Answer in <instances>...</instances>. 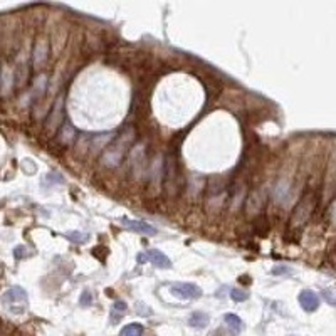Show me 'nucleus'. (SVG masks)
<instances>
[{"label": "nucleus", "instance_id": "obj_20", "mask_svg": "<svg viewBox=\"0 0 336 336\" xmlns=\"http://www.w3.org/2000/svg\"><path fill=\"white\" fill-rule=\"evenodd\" d=\"M120 336H143V326L138 325V323H131V325L121 329Z\"/></svg>", "mask_w": 336, "mask_h": 336}, {"label": "nucleus", "instance_id": "obj_15", "mask_svg": "<svg viewBox=\"0 0 336 336\" xmlns=\"http://www.w3.org/2000/svg\"><path fill=\"white\" fill-rule=\"evenodd\" d=\"M15 86V74L14 71L9 69V66H4L2 69V94L4 97H7Z\"/></svg>", "mask_w": 336, "mask_h": 336}, {"label": "nucleus", "instance_id": "obj_10", "mask_svg": "<svg viewBox=\"0 0 336 336\" xmlns=\"http://www.w3.org/2000/svg\"><path fill=\"white\" fill-rule=\"evenodd\" d=\"M299 304H301V308L304 311L313 313V311H316L318 308H320V296H318L314 291L304 289V291L299 292Z\"/></svg>", "mask_w": 336, "mask_h": 336}, {"label": "nucleus", "instance_id": "obj_1", "mask_svg": "<svg viewBox=\"0 0 336 336\" xmlns=\"http://www.w3.org/2000/svg\"><path fill=\"white\" fill-rule=\"evenodd\" d=\"M136 140V128L134 126H128L121 131L120 136H116L113 140V143L108 146V150L103 155L101 162L105 167L108 168H114L121 163V160L125 158L126 151L131 148V145Z\"/></svg>", "mask_w": 336, "mask_h": 336}, {"label": "nucleus", "instance_id": "obj_4", "mask_svg": "<svg viewBox=\"0 0 336 336\" xmlns=\"http://www.w3.org/2000/svg\"><path fill=\"white\" fill-rule=\"evenodd\" d=\"M163 185H165V192L170 195H176L180 192V170H179V163H176L175 156L170 155L167 165H165L163 170Z\"/></svg>", "mask_w": 336, "mask_h": 336}, {"label": "nucleus", "instance_id": "obj_22", "mask_svg": "<svg viewBox=\"0 0 336 336\" xmlns=\"http://www.w3.org/2000/svg\"><path fill=\"white\" fill-rule=\"evenodd\" d=\"M321 296H323V299L329 304V306H333V308H336V288H328V289H325L321 292Z\"/></svg>", "mask_w": 336, "mask_h": 336}, {"label": "nucleus", "instance_id": "obj_16", "mask_svg": "<svg viewBox=\"0 0 336 336\" xmlns=\"http://www.w3.org/2000/svg\"><path fill=\"white\" fill-rule=\"evenodd\" d=\"M128 313V304L125 301H116L113 304L111 311H109V323L111 325H118V323L123 320Z\"/></svg>", "mask_w": 336, "mask_h": 336}, {"label": "nucleus", "instance_id": "obj_25", "mask_svg": "<svg viewBox=\"0 0 336 336\" xmlns=\"http://www.w3.org/2000/svg\"><path fill=\"white\" fill-rule=\"evenodd\" d=\"M271 272L274 276H279V274H291V269L288 266H276Z\"/></svg>", "mask_w": 336, "mask_h": 336}, {"label": "nucleus", "instance_id": "obj_2", "mask_svg": "<svg viewBox=\"0 0 336 336\" xmlns=\"http://www.w3.org/2000/svg\"><path fill=\"white\" fill-rule=\"evenodd\" d=\"M316 207V195L314 192H306L301 197V200L298 202L294 212L291 215V229H298L303 227L304 224L309 221L311 213H313Z\"/></svg>", "mask_w": 336, "mask_h": 336}, {"label": "nucleus", "instance_id": "obj_8", "mask_svg": "<svg viewBox=\"0 0 336 336\" xmlns=\"http://www.w3.org/2000/svg\"><path fill=\"white\" fill-rule=\"evenodd\" d=\"M170 291L180 299H199L204 294L199 286L192 283H175L170 286Z\"/></svg>", "mask_w": 336, "mask_h": 336}, {"label": "nucleus", "instance_id": "obj_21", "mask_svg": "<svg viewBox=\"0 0 336 336\" xmlns=\"http://www.w3.org/2000/svg\"><path fill=\"white\" fill-rule=\"evenodd\" d=\"M66 237L69 239L71 242L74 244H84L89 241V234L88 232H81V230H74V232H67Z\"/></svg>", "mask_w": 336, "mask_h": 336}, {"label": "nucleus", "instance_id": "obj_27", "mask_svg": "<svg viewBox=\"0 0 336 336\" xmlns=\"http://www.w3.org/2000/svg\"><path fill=\"white\" fill-rule=\"evenodd\" d=\"M331 219H333V224L336 225V204L333 205V209H331Z\"/></svg>", "mask_w": 336, "mask_h": 336}, {"label": "nucleus", "instance_id": "obj_3", "mask_svg": "<svg viewBox=\"0 0 336 336\" xmlns=\"http://www.w3.org/2000/svg\"><path fill=\"white\" fill-rule=\"evenodd\" d=\"M2 303L12 314H24L29 308L27 292L19 286H14V288L5 291L2 296Z\"/></svg>", "mask_w": 336, "mask_h": 336}, {"label": "nucleus", "instance_id": "obj_5", "mask_svg": "<svg viewBox=\"0 0 336 336\" xmlns=\"http://www.w3.org/2000/svg\"><path fill=\"white\" fill-rule=\"evenodd\" d=\"M66 123L64 121V94L61 93L56 100H54V105L51 113H49L46 123H44V130L51 134H57L56 131L61 130V126Z\"/></svg>", "mask_w": 336, "mask_h": 336}, {"label": "nucleus", "instance_id": "obj_23", "mask_svg": "<svg viewBox=\"0 0 336 336\" xmlns=\"http://www.w3.org/2000/svg\"><path fill=\"white\" fill-rule=\"evenodd\" d=\"M230 298L234 299L235 303H242V301H247L249 299V292L234 288V289H230Z\"/></svg>", "mask_w": 336, "mask_h": 336}, {"label": "nucleus", "instance_id": "obj_13", "mask_svg": "<svg viewBox=\"0 0 336 336\" xmlns=\"http://www.w3.org/2000/svg\"><path fill=\"white\" fill-rule=\"evenodd\" d=\"M262 204H264V199H262V193L259 190H255V192L250 193L247 202H246V213H247V217H258L255 213L261 212Z\"/></svg>", "mask_w": 336, "mask_h": 336}, {"label": "nucleus", "instance_id": "obj_12", "mask_svg": "<svg viewBox=\"0 0 336 336\" xmlns=\"http://www.w3.org/2000/svg\"><path fill=\"white\" fill-rule=\"evenodd\" d=\"M146 261H150L151 264L160 267V269H170L172 267V261L168 259V255H165L162 250L158 249H150L148 252L145 254Z\"/></svg>", "mask_w": 336, "mask_h": 336}, {"label": "nucleus", "instance_id": "obj_6", "mask_svg": "<svg viewBox=\"0 0 336 336\" xmlns=\"http://www.w3.org/2000/svg\"><path fill=\"white\" fill-rule=\"evenodd\" d=\"M150 108V88L140 81L133 89V111L138 116H146Z\"/></svg>", "mask_w": 336, "mask_h": 336}, {"label": "nucleus", "instance_id": "obj_24", "mask_svg": "<svg viewBox=\"0 0 336 336\" xmlns=\"http://www.w3.org/2000/svg\"><path fill=\"white\" fill-rule=\"evenodd\" d=\"M91 303H93V296H91L89 291H84L81 294V298H79V304L84 306V308H88V306H91Z\"/></svg>", "mask_w": 336, "mask_h": 336}, {"label": "nucleus", "instance_id": "obj_9", "mask_svg": "<svg viewBox=\"0 0 336 336\" xmlns=\"http://www.w3.org/2000/svg\"><path fill=\"white\" fill-rule=\"evenodd\" d=\"M120 224L125 225V229L131 230V232H136V234H143V235H156L158 230L153 227V225L146 224L143 221H133V219H120Z\"/></svg>", "mask_w": 336, "mask_h": 336}, {"label": "nucleus", "instance_id": "obj_11", "mask_svg": "<svg viewBox=\"0 0 336 336\" xmlns=\"http://www.w3.org/2000/svg\"><path fill=\"white\" fill-rule=\"evenodd\" d=\"M74 140H76L74 126L66 121V123L61 126V130L57 131V134H56V143H59L61 146H63V148H67V146L72 145Z\"/></svg>", "mask_w": 336, "mask_h": 336}, {"label": "nucleus", "instance_id": "obj_17", "mask_svg": "<svg viewBox=\"0 0 336 336\" xmlns=\"http://www.w3.org/2000/svg\"><path fill=\"white\" fill-rule=\"evenodd\" d=\"M210 323V318L207 313H202V311H195L190 316H188V325L195 329H202V328H207Z\"/></svg>", "mask_w": 336, "mask_h": 336}, {"label": "nucleus", "instance_id": "obj_26", "mask_svg": "<svg viewBox=\"0 0 336 336\" xmlns=\"http://www.w3.org/2000/svg\"><path fill=\"white\" fill-rule=\"evenodd\" d=\"M24 252H26V247H22V246H19V247H15L14 249V255H15V259H22L24 258Z\"/></svg>", "mask_w": 336, "mask_h": 336}, {"label": "nucleus", "instance_id": "obj_18", "mask_svg": "<svg viewBox=\"0 0 336 336\" xmlns=\"http://www.w3.org/2000/svg\"><path fill=\"white\" fill-rule=\"evenodd\" d=\"M224 321H225V325H227L232 331H234V334H239L242 331V320L239 316H235V314H225L224 316Z\"/></svg>", "mask_w": 336, "mask_h": 336}, {"label": "nucleus", "instance_id": "obj_14", "mask_svg": "<svg viewBox=\"0 0 336 336\" xmlns=\"http://www.w3.org/2000/svg\"><path fill=\"white\" fill-rule=\"evenodd\" d=\"M66 41H67V27L66 26H59L54 27V34H52V52L57 54L64 51L66 47Z\"/></svg>", "mask_w": 336, "mask_h": 336}, {"label": "nucleus", "instance_id": "obj_19", "mask_svg": "<svg viewBox=\"0 0 336 336\" xmlns=\"http://www.w3.org/2000/svg\"><path fill=\"white\" fill-rule=\"evenodd\" d=\"M254 230H255V234L261 235V237H264V235L269 234V221L264 215H258V217H255Z\"/></svg>", "mask_w": 336, "mask_h": 336}, {"label": "nucleus", "instance_id": "obj_7", "mask_svg": "<svg viewBox=\"0 0 336 336\" xmlns=\"http://www.w3.org/2000/svg\"><path fill=\"white\" fill-rule=\"evenodd\" d=\"M49 59V41L46 35H39L37 41L34 44V51H32V66L34 69L37 71L41 67H44Z\"/></svg>", "mask_w": 336, "mask_h": 336}]
</instances>
